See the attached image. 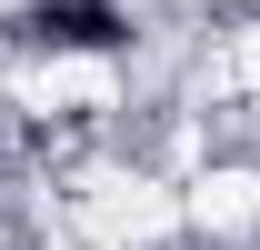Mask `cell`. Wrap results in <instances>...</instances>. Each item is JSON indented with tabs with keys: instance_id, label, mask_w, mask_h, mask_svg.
Wrapping results in <instances>:
<instances>
[{
	"instance_id": "1",
	"label": "cell",
	"mask_w": 260,
	"mask_h": 250,
	"mask_svg": "<svg viewBox=\"0 0 260 250\" xmlns=\"http://www.w3.org/2000/svg\"><path fill=\"white\" fill-rule=\"evenodd\" d=\"M10 40H30V50H120V40H130V20L110 10V0H40V10H30Z\"/></svg>"
}]
</instances>
